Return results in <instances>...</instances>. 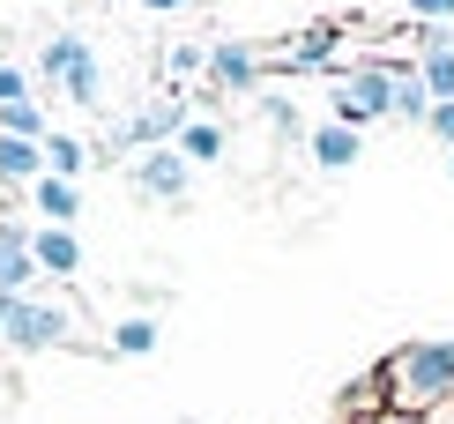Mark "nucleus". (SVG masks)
Listing matches in <instances>:
<instances>
[{
	"label": "nucleus",
	"mask_w": 454,
	"mask_h": 424,
	"mask_svg": "<svg viewBox=\"0 0 454 424\" xmlns=\"http://www.w3.org/2000/svg\"><path fill=\"white\" fill-rule=\"evenodd\" d=\"M380 402H387V417H425V424L454 410V335L403 342L380 365Z\"/></svg>",
	"instance_id": "obj_1"
},
{
	"label": "nucleus",
	"mask_w": 454,
	"mask_h": 424,
	"mask_svg": "<svg viewBox=\"0 0 454 424\" xmlns=\"http://www.w3.org/2000/svg\"><path fill=\"white\" fill-rule=\"evenodd\" d=\"M67 342H82V320L67 313L60 298H0V350H15V357H37V350H67Z\"/></svg>",
	"instance_id": "obj_2"
},
{
	"label": "nucleus",
	"mask_w": 454,
	"mask_h": 424,
	"mask_svg": "<svg viewBox=\"0 0 454 424\" xmlns=\"http://www.w3.org/2000/svg\"><path fill=\"white\" fill-rule=\"evenodd\" d=\"M335 120H343V127L395 120V67H350V75H335Z\"/></svg>",
	"instance_id": "obj_3"
},
{
	"label": "nucleus",
	"mask_w": 454,
	"mask_h": 424,
	"mask_svg": "<svg viewBox=\"0 0 454 424\" xmlns=\"http://www.w3.org/2000/svg\"><path fill=\"white\" fill-rule=\"evenodd\" d=\"M186 179H194V164H186L179 149H142V157H135V186L157 194V201H179Z\"/></svg>",
	"instance_id": "obj_4"
},
{
	"label": "nucleus",
	"mask_w": 454,
	"mask_h": 424,
	"mask_svg": "<svg viewBox=\"0 0 454 424\" xmlns=\"http://www.w3.org/2000/svg\"><path fill=\"white\" fill-rule=\"evenodd\" d=\"M179 127H186V90H164L157 105H142L135 120H127V142H135V149H157V142H172Z\"/></svg>",
	"instance_id": "obj_5"
},
{
	"label": "nucleus",
	"mask_w": 454,
	"mask_h": 424,
	"mask_svg": "<svg viewBox=\"0 0 454 424\" xmlns=\"http://www.w3.org/2000/svg\"><path fill=\"white\" fill-rule=\"evenodd\" d=\"M30 261H37V276H82V239L74 231H30Z\"/></svg>",
	"instance_id": "obj_6"
},
{
	"label": "nucleus",
	"mask_w": 454,
	"mask_h": 424,
	"mask_svg": "<svg viewBox=\"0 0 454 424\" xmlns=\"http://www.w3.org/2000/svg\"><path fill=\"white\" fill-rule=\"evenodd\" d=\"M30 283H37V261H30L23 224H0V298H23Z\"/></svg>",
	"instance_id": "obj_7"
},
{
	"label": "nucleus",
	"mask_w": 454,
	"mask_h": 424,
	"mask_svg": "<svg viewBox=\"0 0 454 424\" xmlns=\"http://www.w3.org/2000/svg\"><path fill=\"white\" fill-rule=\"evenodd\" d=\"M37 179H45V142L0 134V186H37Z\"/></svg>",
	"instance_id": "obj_8"
},
{
	"label": "nucleus",
	"mask_w": 454,
	"mask_h": 424,
	"mask_svg": "<svg viewBox=\"0 0 454 424\" xmlns=\"http://www.w3.org/2000/svg\"><path fill=\"white\" fill-rule=\"evenodd\" d=\"M254 75H261V60L246 45H231V37H216V45H209V82L216 90H254Z\"/></svg>",
	"instance_id": "obj_9"
},
{
	"label": "nucleus",
	"mask_w": 454,
	"mask_h": 424,
	"mask_svg": "<svg viewBox=\"0 0 454 424\" xmlns=\"http://www.w3.org/2000/svg\"><path fill=\"white\" fill-rule=\"evenodd\" d=\"M306 149H313V164H320V171H350V164H357V127L328 120V127H313V134H306Z\"/></svg>",
	"instance_id": "obj_10"
},
{
	"label": "nucleus",
	"mask_w": 454,
	"mask_h": 424,
	"mask_svg": "<svg viewBox=\"0 0 454 424\" xmlns=\"http://www.w3.org/2000/svg\"><path fill=\"white\" fill-rule=\"evenodd\" d=\"M30 201H37V216H45L52 231H67L74 216H82V186H67V179H52V171H45V179L30 186Z\"/></svg>",
	"instance_id": "obj_11"
},
{
	"label": "nucleus",
	"mask_w": 454,
	"mask_h": 424,
	"mask_svg": "<svg viewBox=\"0 0 454 424\" xmlns=\"http://www.w3.org/2000/svg\"><path fill=\"white\" fill-rule=\"evenodd\" d=\"M172 149H179L186 164H216V157H223V127H216V120H186Z\"/></svg>",
	"instance_id": "obj_12"
},
{
	"label": "nucleus",
	"mask_w": 454,
	"mask_h": 424,
	"mask_svg": "<svg viewBox=\"0 0 454 424\" xmlns=\"http://www.w3.org/2000/svg\"><path fill=\"white\" fill-rule=\"evenodd\" d=\"M149 350H157V320H149V313L120 320V327H112V342H105V357H149Z\"/></svg>",
	"instance_id": "obj_13"
},
{
	"label": "nucleus",
	"mask_w": 454,
	"mask_h": 424,
	"mask_svg": "<svg viewBox=\"0 0 454 424\" xmlns=\"http://www.w3.org/2000/svg\"><path fill=\"white\" fill-rule=\"evenodd\" d=\"M335 37H343L335 23H313V30H298L291 45H283V60H291V67H320V60L335 52Z\"/></svg>",
	"instance_id": "obj_14"
},
{
	"label": "nucleus",
	"mask_w": 454,
	"mask_h": 424,
	"mask_svg": "<svg viewBox=\"0 0 454 424\" xmlns=\"http://www.w3.org/2000/svg\"><path fill=\"white\" fill-rule=\"evenodd\" d=\"M45 171H52V179H82V171H90V149L82 142H74V134H45Z\"/></svg>",
	"instance_id": "obj_15"
},
{
	"label": "nucleus",
	"mask_w": 454,
	"mask_h": 424,
	"mask_svg": "<svg viewBox=\"0 0 454 424\" xmlns=\"http://www.w3.org/2000/svg\"><path fill=\"white\" fill-rule=\"evenodd\" d=\"M395 120H432V90L418 67H395Z\"/></svg>",
	"instance_id": "obj_16"
},
{
	"label": "nucleus",
	"mask_w": 454,
	"mask_h": 424,
	"mask_svg": "<svg viewBox=\"0 0 454 424\" xmlns=\"http://www.w3.org/2000/svg\"><path fill=\"white\" fill-rule=\"evenodd\" d=\"M60 90H67L74 105H105V67H98V52H82V60L60 75Z\"/></svg>",
	"instance_id": "obj_17"
},
{
	"label": "nucleus",
	"mask_w": 454,
	"mask_h": 424,
	"mask_svg": "<svg viewBox=\"0 0 454 424\" xmlns=\"http://www.w3.org/2000/svg\"><path fill=\"white\" fill-rule=\"evenodd\" d=\"M82 52H90V45H82L74 30H52V37H45V52H37V67H45L52 82H60V75H67L74 60H82Z\"/></svg>",
	"instance_id": "obj_18"
},
{
	"label": "nucleus",
	"mask_w": 454,
	"mask_h": 424,
	"mask_svg": "<svg viewBox=\"0 0 454 424\" xmlns=\"http://www.w3.org/2000/svg\"><path fill=\"white\" fill-rule=\"evenodd\" d=\"M410 15H418L425 30H447L454 23V0H410Z\"/></svg>",
	"instance_id": "obj_19"
},
{
	"label": "nucleus",
	"mask_w": 454,
	"mask_h": 424,
	"mask_svg": "<svg viewBox=\"0 0 454 424\" xmlns=\"http://www.w3.org/2000/svg\"><path fill=\"white\" fill-rule=\"evenodd\" d=\"M209 75V45H172V75Z\"/></svg>",
	"instance_id": "obj_20"
},
{
	"label": "nucleus",
	"mask_w": 454,
	"mask_h": 424,
	"mask_svg": "<svg viewBox=\"0 0 454 424\" xmlns=\"http://www.w3.org/2000/svg\"><path fill=\"white\" fill-rule=\"evenodd\" d=\"M30 98V75L23 67H0V105H23Z\"/></svg>",
	"instance_id": "obj_21"
},
{
	"label": "nucleus",
	"mask_w": 454,
	"mask_h": 424,
	"mask_svg": "<svg viewBox=\"0 0 454 424\" xmlns=\"http://www.w3.org/2000/svg\"><path fill=\"white\" fill-rule=\"evenodd\" d=\"M425 127H432V142H447V149H454V105H432V120H425Z\"/></svg>",
	"instance_id": "obj_22"
},
{
	"label": "nucleus",
	"mask_w": 454,
	"mask_h": 424,
	"mask_svg": "<svg viewBox=\"0 0 454 424\" xmlns=\"http://www.w3.org/2000/svg\"><path fill=\"white\" fill-rule=\"evenodd\" d=\"M261 112H269V127H276V134H291V127H298V112L283 105V98H269V105H261Z\"/></svg>",
	"instance_id": "obj_23"
},
{
	"label": "nucleus",
	"mask_w": 454,
	"mask_h": 424,
	"mask_svg": "<svg viewBox=\"0 0 454 424\" xmlns=\"http://www.w3.org/2000/svg\"><path fill=\"white\" fill-rule=\"evenodd\" d=\"M142 8H157V15H172V8H186V0H142Z\"/></svg>",
	"instance_id": "obj_24"
},
{
	"label": "nucleus",
	"mask_w": 454,
	"mask_h": 424,
	"mask_svg": "<svg viewBox=\"0 0 454 424\" xmlns=\"http://www.w3.org/2000/svg\"><path fill=\"white\" fill-rule=\"evenodd\" d=\"M380 424H425V417H380Z\"/></svg>",
	"instance_id": "obj_25"
},
{
	"label": "nucleus",
	"mask_w": 454,
	"mask_h": 424,
	"mask_svg": "<svg viewBox=\"0 0 454 424\" xmlns=\"http://www.w3.org/2000/svg\"><path fill=\"white\" fill-rule=\"evenodd\" d=\"M447 179H454V149H447Z\"/></svg>",
	"instance_id": "obj_26"
}]
</instances>
